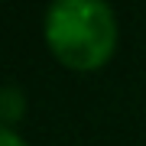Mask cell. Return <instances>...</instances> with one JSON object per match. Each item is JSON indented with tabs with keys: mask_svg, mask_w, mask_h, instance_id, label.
Wrapping results in <instances>:
<instances>
[{
	"mask_svg": "<svg viewBox=\"0 0 146 146\" xmlns=\"http://www.w3.org/2000/svg\"><path fill=\"white\" fill-rule=\"evenodd\" d=\"M46 42L65 65L88 72L104 65L117 46V23L104 0H52L46 10Z\"/></svg>",
	"mask_w": 146,
	"mask_h": 146,
	"instance_id": "cell-1",
	"label": "cell"
},
{
	"mask_svg": "<svg viewBox=\"0 0 146 146\" xmlns=\"http://www.w3.org/2000/svg\"><path fill=\"white\" fill-rule=\"evenodd\" d=\"M23 114V91L20 88H0V117L16 120Z\"/></svg>",
	"mask_w": 146,
	"mask_h": 146,
	"instance_id": "cell-2",
	"label": "cell"
},
{
	"mask_svg": "<svg viewBox=\"0 0 146 146\" xmlns=\"http://www.w3.org/2000/svg\"><path fill=\"white\" fill-rule=\"evenodd\" d=\"M0 146H26V140H20V133H13L10 127H0Z\"/></svg>",
	"mask_w": 146,
	"mask_h": 146,
	"instance_id": "cell-3",
	"label": "cell"
}]
</instances>
